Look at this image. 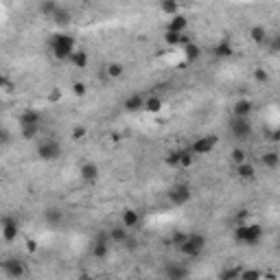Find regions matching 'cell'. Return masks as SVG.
I'll list each match as a JSON object with an SVG mask.
<instances>
[{
  "instance_id": "6da1fadb",
  "label": "cell",
  "mask_w": 280,
  "mask_h": 280,
  "mask_svg": "<svg viewBox=\"0 0 280 280\" xmlns=\"http://www.w3.org/2000/svg\"><path fill=\"white\" fill-rule=\"evenodd\" d=\"M77 49L75 44V38L68 33H55L51 35V51L53 55H55V59L59 61H68V57H70V53Z\"/></svg>"
},
{
  "instance_id": "7a4b0ae2",
  "label": "cell",
  "mask_w": 280,
  "mask_h": 280,
  "mask_svg": "<svg viewBox=\"0 0 280 280\" xmlns=\"http://www.w3.org/2000/svg\"><path fill=\"white\" fill-rule=\"evenodd\" d=\"M261 239H263V228L256 224H239L234 230V241L239 245L254 247L261 243Z\"/></svg>"
},
{
  "instance_id": "3957f363",
  "label": "cell",
  "mask_w": 280,
  "mask_h": 280,
  "mask_svg": "<svg viewBox=\"0 0 280 280\" xmlns=\"http://www.w3.org/2000/svg\"><path fill=\"white\" fill-rule=\"evenodd\" d=\"M40 120H42V116H40V112H35V110H24V112L20 114L18 123H20V129H22V138H26V140L38 138Z\"/></svg>"
},
{
  "instance_id": "277c9868",
  "label": "cell",
  "mask_w": 280,
  "mask_h": 280,
  "mask_svg": "<svg viewBox=\"0 0 280 280\" xmlns=\"http://www.w3.org/2000/svg\"><path fill=\"white\" fill-rule=\"evenodd\" d=\"M61 153H64V149H61V142L57 138H42L38 142V158L42 162H55L61 158Z\"/></svg>"
},
{
  "instance_id": "5b68a950",
  "label": "cell",
  "mask_w": 280,
  "mask_h": 280,
  "mask_svg": "<svg viewBox=\"0 0 280 280\" xmlns=\"http://www.w3.org/2000/svg\"><path fill=\"white\" fill-rule=\"evenodd\" d=\"M230 131H232V136H234L236 140L243 142V140H250L252 138V131H254V127H252V120L250 118L234 116V118L230 120Z\"/></svg>"
},
{
  "instance_id": "8992f818",
  "label": "cell",
  "mask_w": 280,
  "mask_h": 280,
  "mask_svg": "<svg viewBox=\"0 0 280 280\" xmlns=\"http://www.w3.org/2000/svg\"><path fill=\"white\" fill-rule=\"evenodd\" d=\"M110 234L108 232H99L97 236L92 239V245H90V254L94 258H99V261H105V258L110 256Z\"/></svg>"
},
{
  "instance_id": "52a82bcc",
  "label": "cell",
  "mask_w": 280,
  "mask_h": 280,
  "mask_svg": "<svg viewBox=\"0 0 280 280\" xmlns=\"http://www.w3.org/2000/svg\"><path fill=\"white\" fill-rule=\"evenodd\" d=\"M191 195H193L191 186H188L186 182H179L175 186L168 188V202L173 206H184V204L191 202Z\"/></svg>"
},
{
  "instance_id": "ba28073f",
  "label": "cell",
  "mask_w": 280,
  "mask_h": 280,
  "mask_svg": "<svg viewBox=\"0 0 280 280\" xmlns=\"http://www.w3.org/2000/svg\"><path fill=\"white\" fill-rule=\"evenodd\" d=\"M0 267H2L4 276H9V278H22L29 274V269H26V265L20 258H7V261L0 263Z\"/></svg>"
},
{
  "instance_id": "9c48e42d",
  "label": "cell",
  "mask_w": 280,
  "mask_h": 280,
  "mask_svg": "<svg viewBox=\"0 0 280 280\" xmlns=\"http://www.w3.org/2000/svg\"><path fill=\"white\" fill-rule=\"evenodd\" d=\"M217 142H219V138H217L215 134L210 136H202V138H197L191 145V151L195 153V156H206V153H210L217 147Z\"/></svg>"
},
{
  "instance_id": "30bf717a",
  "label": "cell",
  "mask_w": 280,
  "mask_h": 280,
  "mask_svg": "<svg viewBox=\"0 0 280 280\" xmlns=\"http://www.w3.org/2000/svg\"><path fill=\"white\" fill-rule=\"evenodd\" d=\"M0 232H2L4 241H15L18 239V234H20L18 219H13V217H4V219L0 221Z\"/></svg>"
},
{
  "instance_id": "8fae6325",
  "label": "cell",
  "mask_w": 280,
  "mask_h": 280,
  "mask_svg": "<svg viewBox=\"0 0 280 280\" xmlns=\"http://www.w3.org/2000/svg\"><path fill=\"white\" fill-rule=\"evenodd\" d=\"M44 221L51 228H59V225L64 224V210H61L59 206H49V208L44 210Z\"/></svg>"
},
{
  "instance_id": "7c38bea8",
  "label": "cell",
  "mask_w": 280,
  "mask_h": 280,
  "mask_svg": "<svg viewBox=\"0 0 280 280\" xmlns=\"http://www.w3.org/2000/svg\"><path fill=\"white\" fill-rule=\"evenodd\" d=\"M79 175H81L83 182L94 184L99 179V167L94 165V162H83L81 168H79Z\"/></svg>"
},
{
  "instance_id": "4fadbf2b",
  "label": "cell",
  "mask_w": 280,
  "mask_h": 280,
  "mask_svg": "<svg viewBox=\"0 0 280 280\" xmlns=\"http://www.w3.org/2000/svg\"><path fill=\"white\" fill-rule=\"evenodd\" d=\"M108 234H110V241L116 243V245H125V243H127V239H129L127 228H125L123 224H120V225H114V228H110Z\"/></svg>"
},
{
  "instance_id": "5bb4252c",
  "label": "cell",
  "mask_w": 280,
  "mask_h": 280,
  "mask_svg": "<svg viewBox=\"0 0 280 280\" xmlns=\"http://www.w3.org/2000/svg\"><path fill=\"white\" fill-rule=\"evenodd\" d=\"M252 112H254V103L247 101V99H241V101H236L234 108H232V114H234V116H241V118H250Z\"/></svg>"
},
{
  "instance_id": "9a60e30c",
  "label": "cell",
  "mask_w": 280,
  "mask_h": 280,
  "mask_svg": "<svg viewBox=\"0 0 280 280\" xmlns=\"http://www.w3.org/2000/svg\"><path fill=\"white\" fill-rule=\"evenodd\" d=\"M188 29V18L184 13H175L171 15V20H168V29L167 31H175V33H184V31Z\"/></svg>"
},
{
  "instance_id": "2e32d148",
  "label": "cell",
  "mask_w": 280,
  "mask_h": 280,
  "mask_svg": "<svg viewBox=\"0 0 280 280\" xmlns=\"http://www.w3.org/2000/svg\"><path fill=\"white\" fill-rule=\"evenodd\" d=\"M120 224L125 225V228H136V225L140 224V215L136 213L134 208H125L123 210V215H120Z\"/></svg>"
},
{
  "instance_id": "e0dca14e",
  "label": "cell",
  "mask_w": 280,
  "mask_h": 280,
  "mask_svg": "<svg viewBox=\"0 0 280 280\" xmlns=\"http://www.w3.org/2000/svg\"><path fill=\"white\" fill-rule=\"evenodd\" d=\"M53 22H55L57 26H70L72 22V13H70V9H66V7H59L55 13H53Z\"/></svg>"
},
{
  "instance_id": "ac0fdd59",
  "label": "cell",
  "mask_w": 280,
  "mask_h": 280,
  "mask_svg": "<svg viewBox=\"0 0 280 280\" xmlns=\"http://www.w3.org/2000/svg\"><path fill=\"white\" fill-rule=\"evenodd\" d=\"M123 108L127 110V112H138V110H145V97H140V94H131V97L125 99Z\"/></svg>"
},
{
  "instance_id": "d6986e66",
  "label": "cell",
  "mask_w": 280,
  "mask_h": 280,
  "mask_svg": "<svg viewBox=\"0 0 280 280\" xmlns=\"http://www.w3.org/2000/svg\"><path fill=\"white\" fill-rule=\"evenodd\" d=\"M68 61H70L75 68H86L88 66V51L75 49V51L70 53V57H68Z\"/></svg>"
},
{
  "instance_id": "ffe728a7",
  "label": "cell",
  "mask_w": 280,
  "mask_h": 280,
  "mask_svg": "<svg viewBox=\"0 0 280 280\" xmlns=\"http://www.w3.org/2000/svg\"><path fill=\"white\" fill-rule=\"evenodd\" d=\"M213 53H215V57H219V59H228V57H232V44L228 40H224V42H219V44L213 49Z\"/></svg>"
},
{
  "instance_id": "44dd1931",
  "label": "cell",
  "mask_w": 280,
  "mask_h": 280,
  "mask_svg": "<svg viewBox=\"0 0 280 280\" xmlns=\"http://www.w3.org/2000/svg\"><path fill=\"white\" fill-rule=\"evenodd\" d=\"M236 173H239V177H241V179H247V182L256 177V168L252 167L247 160H245V162H241V165H236Z\"/></svg>"
},
{
  "instance_id": "7402d4cb",
  "label": "cell",
  "mask_w": 280,
  "mask_h": 280,
  "mask_svg": "<svg viewBox=\"0 0 280 280\" xmlns=\"http://www.w3.org/2000/svg\"><path fill=\"white\" fill-rule=\"evenodd\" d=\"M165 274L168 278H173V280H179V278H186L188 276V269L182 267V265H175V263H171V265H167Z\"/></svg>"
},
{
  "instance_id": "603a6c76",
  "label": "cell",
  "mask_w": 280,
  "mask_h": 280,
  "mask_svg": "<svg viewBox=\"0 0 280 280\" xmlns=\"http://www.w3.org/2000/svg\"><path fill=\"white\" fill-rule=\"evenodd\" d=\"M105 70V77H110V79H120L125 75V66L123 64H118V61H112V64H108L103 68Z\"/></svg>"
},
{
  "instance_id": "cb8c5ba5",
  "label": "cell",
  "mask_w": 280,
  "mask_h": 280,
  "mask_svg": "<svg viewBox=\"0 0 280 280\" xmlns=\"http://www.w3.org/2000/svg\"><path fill=\"white\" fill-rule=\"evenodd\" d=\"M59 9V2L57 0H42L40 2V13L44 15V18H53V13Z\"/></svg>"
},
{
  "instance_id": "d4e9b609",
  "label": "cell",
  "mask_w": 280,
  "mask_h": 280,
  "mask_svg": "<svg viewBox=\"0 0 280 280\" xmlns=\"http://www.w3.org/2000/svg\"><path fill=\"white\" fill-rule=\"evenodd\" d=\"M250 38H252V42H254V44L263 46V44L267 42V29H265V26H252Z\"/></svg>"
},
{
  "instance_id": "484cf974",
  "label": "cell",
  "mask_w": 280,
  "mask_h": 280,
  "mask_svg": "<svg viewBox=\"0 0 280 280\" xmlns=\"http://www.w3.org/2000/svg\"><path fill=\"white\" fill-rule=\"evenodd\" d=\"M186 239H188V243L195 247V250H199V252H204L206 250V236L204 234H199V232H191V234H186Z\"/></svg>"
},
{
  "instance_id": "4316f807",
  "label": "cell",
  "mask_w": 280,
  "mask_h": 280,
  "mask_svg": "<svg viewBox=\"0 0 280 280\" xmlns=\"http://www.w3.org/2000/svg\"><path fill=\"white\" fill-rule=\"evenodd\" d=\"M280 165V156L276 151H267V153H263V167H267V168H278Z\"/></svg>"
},
{
  "instance_id": "83f0119b",
  "label": "cell",
  "mask_w": 280,
  "mask_h": 280,
  "mask_svg": "<svg viewBox=\"0 0 280 280\" xmlns=\"http://www.w3.org/2000/svg\"><path fill=\"white\" fill-rule=\"evenodd\" d=\"M160 9H162V13H167V15H175V13H179V2L177 0H160Z\"/></svg>"
},
{
  "instance_id": "f1b7e54d",
  "label": "cell",
  "mask_w": 280,
  "mask_h": 280,
  "mask_svg": "<svg viewBox=\"0 0 280 280\" xmlns=\"http://www.w3.org/2000/svg\"><path fill=\"white\" fill-rule=\"evenodd\" d=\"M165 42L171 46H177V44H188V40L184 38L182 33H175V31H167L165 33Z\"/></svg>"
},
{
  "instance_id": "f546056e",
  "label": "cell",
  "mask_w": 280,
  "mask_h": 280,
  "mask_svg": "<svg viewBox=\"0 0 280 280\" xmlns=\"http://www.w3.org/2000/svg\"><path fill=\"white\" fill-rule=\"evenodd\" d=\"M184 55H186L188 61H197L199 57H202V49H199L197 44H193V42H188L186 49H184Z\"/></svg>"
},
{
  "instance_id": "4dcf8cb0",
  "label": "cell",
  "mask_w": 280,
  "mask_h": 280,
  "mask_svg": "<svg viewBox=\"0 0 280 280\" xmlns=\"http://www.w3.org/2000/svg\"><path fill=\"white\" fill-rule=\"evenodd\" d=\"M145 110L147 112H151V114H158L162 110V99L160 97H149V99H145Z\"/></svg>"
},
{
  "instance_id": "1f68e13d",
  "label": "cell",
  "mask_w": 280,
  "mask_h": 280,
  "mask_svg": "<svg viewBox=\"0 0 280 280\" xmlns=\"http://www.w3.org/2000/svg\"><path fill=\"white\" fill-rule=\"evenodd\" d=\"M193 160H195V153L191 149H182V151H179V167H184V168L193 167Z\"/></svg>"
},
{
  "instance_id": "d6a6232c",
  "label": "cell",
  "mask_w": 280,
  "mask_h": 280,
  "mask_svg": "<svg viewBox=\"0 0 280 280\" xmlns=\"http://www.w3.org/2000/svg\"><path fill=\"white\" fill-rule=\"evenodd\" d=\"M245 160H247V153H245V149L236 147V149L232 151V162H234V165H241V162H245Z\"/></svg>"
},
{
  "instance_id": "836d02e7",
  "label": "cell",
  "mask_w": 280,
  "mask_h": 280,
  "mask_svg": "<svg viewBox=\"0 0 280 280\" xmlns=\"http://www.w3.org/2000/svg\"><path fill=\"white\" fill-rule=\"evenodd\" d=\"M72 92H75L77 97H86V94H88L86 83H83V81H75V83H72Z\"/></svg>"
},
{
  "instance_id": "e575fe53",
  "label": "cell",
  "mask_w": 280,
  "mask_h": 280,
  "mask_svg": "<svg viewBox=\"0 0 280 280\" xmlns=\"http://www.w3.org/2000/svg\"><path fill=\"white\" fill-rule=\"evenodd\" d=\"M167 165L168 167H179V151H171L167 156Z\"/></svg>"
},
{
  "instance_id": "d590c367",
  "label": "cell",
  "mask_w": 280,
  "mask_h": 280,
  "mask_svg": "<svg viewBox=\"0 0 280 280\" xmlns=\"http://www.w3.org/2000/svg\"><path fill=\"white\" fill-rule=\"evenodd\" d=\"M11 142V131L7 127H0V145H9Z\"/></svg>"
},
{
  "instance_id": "8d00e7d4",
  "label": "cell",
  "mask_w": 280,
  "mask_h": 280,
  "mask_svg": "<svg viewBox=\"0 0 280 280\" xmlns=\"http://www.w3.org/2000/svg\"><path fill=\"white\" fill-rule=\"evenodd\" d=\"M263 274L261 272H241L239 274V278H243V280H256V278H261Z\"/></svg>"
},
{
  "instance_id": "74e56055",
  "label": "cell",
  "mask_w": 280,
  "mask_h": 280,
  "mask_svg": "<svg viewBox=\"0 0 280 280\" xmlns=\"http://www.w3.org/2000/svg\"><path fill=\"white\" fill-rule=\"evenodd\" d=\"M239 269H225V272H221V278H239Z\"/></svg>"
},
{
  "instance_id": "f35d334b",
  "label": "cell",
  "mask_w": 280,
  "mask_h": 280,
  "mask_svg": "<svg viewBox=\"0 0 280 280\" xmlns=\"http://www.w3.org/2000/svg\"><path fill=\"white\" fill-rule=\"evenodd\" d=\"M254 77H256V81H267V72L263 70V68H256V70H254Z\"/></svg>"
},
{
  "instance_id": "ab89813d",
  "label": "cell",
  "mask_w": 280,
  "mask_h": 280,
  "mask_svg": "<svg viewBox=\"0 0 280 280\" xmlns=\"http://www.w3.org/2000/svg\"><path fill=\"white\" fill-rule=\"evenodd\" d=\"M83 136H86V129H83V127H77L75 134H72V138H75V140H81Z\"/></svg>"
},
{
  "instance_id": "60d3db41",
  "label": "cell",
  "mask_w": 280,
  "mask_h": 280,
  "mask_svg": "<svg viewBox=\"0 0 280 280\" xmlns=\"http://www.w3.org/2000/svg\"><path fill=\"white\" fill-rule=\"evenodd\" d=\"M184 239H186V234H179V232H177V234H173V245H179V243H182Z\"/></svg>"
}]
</instances>
